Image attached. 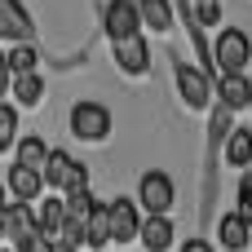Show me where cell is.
Instances as JSON below:
<instances>
[{
  "mask_svg": "<svg viewBox=\"0 0 252 252\" xmlns=\"http://www.w3.org/2000/svg\"><path fill=\"white\" fill-rule=\"evenodd\" d=\"M173 199H177L173 177L159 173V168H151V173L142 177V186H137V208H146V217H168Z\"/></svg>",
  "mask_w": 252,
  "mask_h": 252,
  "instance_id": "obj_2",
  "label": "cell"
},
{
  "mask_svg": "<svg viewBox=\"0 0 252 252\" xmlns=\"http://www.w3.org/2000/svg\"><path fill=\"white\" fill-rule=\"evenodd\" d=\"M102 244H111V204H93V213H89V226H84V248H102Z\"/></svg>",
  "mask_w": 252,
  "mask_h": 252,
  "instance_id": "obj_12",
  "label": "cell"
},
{
  "mask_svg": "<svg viewBox=\"0 0 252 252\" xmlns=\"http://www.w3.org/2000/svg\"><path fill=\"white\" fill-rule=\"evenodd\" d=\"M244 221H248V230H252V168L244 173V182H239V208H235Z\"/></svg>",
  "mask_w": 252,
  "mask_h": 252,
  "instance_id": "obj_22",
  "label": "cell"
},
{
  "mask_svg": "<svg viewBox=\"0 0 252 252\" xmlns=\"http://www.w3.org/2000/svg\"><path fill=\"white\" fill-rule=\"evenodd\" d=\"M177 89H182L186 106H195V111H204L213 102V80L199 66H190V62H177Z\"/></svg>",
  "mask_w": 252,
  "mask_h": 252,
  "instance_id": "obj_5",
  "label": "cell"
},
{
  "mask_svg": "<svg viewBox=\"0 0 252 252\" xmlns=\"http://www.w3.org/2000/svg\"><path fill=\"white\" fill-rule=\"evenodd\" d=\"M142 235V208L133 199H115L111 204V244H133Z\"/></svg>",
  "mask_w": 252,
  "mask_h": 252,
  "instance_id": "obj_6",
  "label": "cell"
},
{
  "mask_svg": "<svg viewBox=\"0 0 252 252\" xmlns=\"http://www.w3.org/2000/svg\"><path fill=\"white\" fill-rule=\"evenodd\" d=\"M4 208H9V190L0 186V213H4Z\"/></svg>",
  "mask_w": 252,
  "mask_h": 252,
  "instance_id": "obj_25",
  "label": "cell"
},
{
  "mask_svg": "<svg viewBox=\"0 0 252 252\" xmlns=\"http://www.w3.org/2000/svg\"><path fill=\"white\" fill-rule=\"evenodd\" d=\"M248 58H252L248 35H244L239 27H226V31L217 35V44H213V66H217L221 75H244Z\"/></svg>",
  "mask_w": 252,
  "mask_h": 252,
  "instance_id": "obj_1",
  "label": "cell"
},
{
  "mask_svg": "<svg viewBox=\"0 0 252 252\" xmlns=\"http://www.w3.org/2000/svg\"><path fill=\"white\" fill-rule=\"evenodd\" d=\"M35 221H40V235H44V244L62 239V226H66V204H62V199H49V204H40Z\"/></svg>",
  "mask_w": 252,
  "mask_h": 252,
  "instance_id": "obj_14",
  "label": "cell"
},
{
  "mask_svg": "<svg viewBox=\"0 0 252 252\" xmlns=\"http://www.w3.org/2000/svg\"><path fill=\"white\" fill-rule=\"evenodd\" d=\"M4 58H9V75H31L35 71V49L31 44H13Z\"/></svg>",
  "mask_w": 252,
  "mask_h": 252,
  "instance_id": "obj_20",
  "label": "cell"
},
{
  "mask_svg": "<svg viewBox=\"0 0 252 252\" xmlns=\"http://www.w3.org/2000/svg\"><path fill=\"white\" fill-rule=\"evenodd\" d=\"M208 4H217V0H199V9H208Z\"/></svg>",
  "mask_w": 252,
  "mask_h": 252,
  "instance_id": "obj_26",
  "label": "cell"
},
{
  "mask_svg": "<svg viewBox=\"0 0 252 252\" xmlns=\"http://www.w3.org/2000/svg\"><path fill=\"white\" fill-rule=\"evenodd\" d=\"M13 146H18V111L0 102V151H13Z\"/></svg>",
  "mask_w": 252,
  "mask_h": 252,
  "instance_id": "obj_21",
  "label": "cell"
},
{
  "mask_svg": "<svg viewBox=\"0 0 252 252\" xmlns=\"http://www.w3.org/2000/svg\"><path fill=\"white\" fill-rule=\"evenodd\" d=\"M137 9H142V27H155V31L173 27V4L168 0H137Z\"/></svg>",
  "mask_w": 252,
  "mask_h": 252,
  "instance_id": "obj_19",
  "label": "cell"
},
{
  "mask_svg": "<svg viewBox=\"0 0 252 252\" xmlns=\"http://www.w3.org/2000/svg\"><path fill=\"white\" fill-rule=\"evenodd\" d=\"M106 35L115 44L142 35V9H137V0H111L106 4Z\"/></svg>",
  "mask_w": 252,
  "mask_h": 252,
  "instance_id": "obj_4",
  "label": "cell"
},
{
  "mask_svg": "<svg viewBox=\"0 0 252 252\" xmlns=\"http://www.w3.org/2000/svg\"><path fill=\"white\" fill-rule=\"evenodd\" d=\"M226 159H230V168H248L252 164V128H230V137H226Z\"/></svg>",
  "mask_w": 252,
  "mask_h": 252,
  "instance_id": "obj_17",
  "label": "cell"
},
{
  "mask_svg": "<svg viewBox=\"0 0 252 252\" xmlns=\"http://www.w3.org/2000/svg\"><path fill=\"white\" fill-rule=\"evenodd\" d=\"M13 97H18V106H40V97H44V80L31 71V75H13Z\"/></svg>",
  "mask_w": 252,
  "mask_h": 252,
  "instance_id": "obj_18",
  "label": "cell"
},
{
  "mask_svg": "<svg viewBox=\"0 0 252 252\" xmlns=\"http://www.w3.org/2000/svg\"><path fill=\"white\" fill-rule=\"evenodd\" d=\"M217 97H221V106L239 111V106H248V102H252V84L244 80V75H221V84H217Z\"/></svg>",
  "mask_w": 252,
  "mask_h": 252,
  "instance_id": "obj_16",
  "label": "cell"
},
{
  "mask_svg": "<svg viewBox=\"0 0 252 252\" xmlns=\"http://www.w3.org/2000/svg\"><path fill=\"white\" fill-rule=\"evenodd\" d=\"M0 239H4V235H0Z\"/></svg>",
  "mask_w": 252,
  "mask_h": 252,
  "instance_id": "obj_28",
  "label": "cell"
},
{
  "mask_svg": "<svg viewBox=\"0 0 252 252\" xmlns=\"http://www.w3.org/2000/svg\"><path fill=\"white\" fill-rule=\"evenodd\" d=\"M115 62H120V71H128V75H146V71H151V44H146L142 35L120 40V44H115Z\"/></svg>",
  "mask_w": 252,
  "mask_h": 252,
  "instance_id": "obj_8",
  "label": "cell"
},
{
  "mask_svg": "<svg viewBox=\"0 0 252 252\" xmlns=\"http://www.w3.org/2000/svg\"><path fill=\"white\" fill-rule=\"evenodd\" d=\"M217 239H221V248H226V252H244V248H248V221H244L239 213L221 217V221H217Z\"/></svg>",
  "mask_w": 252,
  "mask_h": 252,
  "instance_id": "obj_15",
  "label": "cell"
},
{
  "mask_svg": "<svg viewBox=\"0 0 252 252\" xmlns=\"http://www.w3.org/2000/svg\"><path fill=\"white\" fill-rule=\"evenodd\" d=\"M71 133L80 142H106L111 133V111L102 102H75L71 106Z\"/></svg>",
  "mask_w": 252,
  "mask_h": 252,
  "instance_id": "obj_3",
  "label": "cell"
},
{
  "mask_svg": "<svg viewBox=\"0 0 252 252\" xmlns=\"http://www.w3.org/2000/svg\"><path fill=\"white\" fill-rule=\"evenodd\" d=\"M9 84H13V75H9V58L0 53V97L9 93Z\"/></svg>",
  "mask_w": 252,
  "mask_h": 252,
  "instance_id": "obj_23",
  "label": "cell"
},
{
  "mask_svg": "<svg viewBox=\"0 0 252 252\" xmlns=\"http://www.w3.org/2000/svg\"><path fill=\"white\" fill-rule=\"evenodd\" d=\"M49 164V146H44V137H22L18 146H13V168H31V173H40Z\"/></svg>",
  "mask_w": 252,
  "mask_h": 252,
  "instance_id": "obj_11",
  "label": "cell"
},
{
  "mask_svg": "<svg viewBox=\"0 0 252 252\" xmlns=\"http://www.w3.org/2000/svg\"><path fill=\"white\" fill-rule=\"evenodd\" d=\"M182 252H213V248H208V239H186Z\"/></svg>",
  "mask_w": 252,
  "mask_h": 252,
  "instance_id": "obj_24",
  "label": "cell"
},
{
  "mask_svg": "<svg viewBox=\"0 0 252 252\" xmlns=\"http://www.w3.org/2000/svg\"><path fill=\"white\" fill-rule=\"evenodd\" d=\"M0 252H9V248H0Z\"/></svg>",
  "mask_w": 252,
  "mask_h": 252,
  "instance_id": "obj_27",
  "label": "cell"
},
{
  "mask_svg": "<svg viewBox=\"0 0 252 252\" xmlns=\"http://www.w3.org/2000/svg\"><path fill=\"white\" fill-rule=\"evenodd\" d=\"M4 190H9L18 204H31V199H40V190H44V177H40V173H31V168H13V164H9Z\"/></svg>",
  "mask_w": 252,
  "mask_h": 252,
  "instance_id": "obj_9",
  "label": "cell"
},
{
  "mask_svg": "<svg viewBox=\"0 0 252 252\" xmlns=\"http://www.w3.org/2000/svg\"><path fill=\"white\" fill-rule=\"evenodd\" d=\"M31 35H35V27H31L27 9H22L18 0H0V40H9V44H31Z\"/></svg>",
  "mask_w": 252,
  "mask_h": 252,
  "instance_id": "obj_7",
  "label": "cell"
},
{
  "mask_svg": "<svg viewBox=\"0 0 252 252\" xmlns=\"http://www.w3.org/2000/svg\"><path fill=\"white\" fill-rule=\"evenodd\" d=\"M248 106H252V102H248Z\"/></svg>",
  "mask_w": 252,
  "mask_h": 252,
  "instance_id": "obj_29",
  "label": "cell"
},
{
  "mask_svg": "<svg viewBox=\"0 0 252 252\" xmlns=\"http://www.w3.org/2000/svg\"><path fill=\"white\" fill-rule=\"evenodd\" d=\"M75 168H80V164H75L66 151H49V164L40 168V177H44V186H49V190H66V186H71V177H75Z\"/></svg>",
  "mask_w": 252,
  "mask_h": 252,
  "instance_id": "obj_10",
  "label": "cell"
},
{
  "mask_svg": "<svg viewBox=\"0 0 252 252\" xmlns=\"http://www.w3.org/2000/svg\"><path fill=\"white\" fill-rule=\"evenodd\" d=\"M137 244H146L151 252H168L173 248V221H168V217H146Z\"/></svg>",
  "mask_w": 252,
  "mask_h": 252,
  "instance_id": "obj_13",
  "label": "cell"
}]
</instances>
